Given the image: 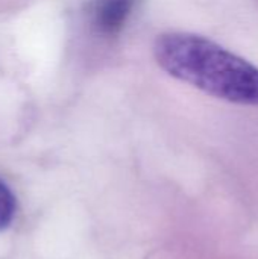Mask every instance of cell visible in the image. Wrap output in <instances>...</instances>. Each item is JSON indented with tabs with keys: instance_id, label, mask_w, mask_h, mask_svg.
Listing matches in <instances>:
<instances>
[{
	"instance_id": "6da1fadb",
	"label": "cell",
	"mask_w": 258,
	"mask_h": 259,
	"mask_svg": "<svg viewBox=\"0 0 258 259\" xmlns=\"http://www.w3.org/2000/svg\"><path fill=\"white\" fill-rule=\"evenodd\" d=\"M154 55L170 76L233 103L258 106V68L199 35L173 32L157 38Z\"/></svg>"
},
{
	"instance_id": "7a4b0ae2",
	"label": "cell",
	"mask_w": 258,
	"mask_h": 259,
	"mask_svg": "<svg viewBox=\"0 0 258 259\" xmlns=\"http://www.w3.org/2000/svg\"><path fill=\"white\" fill-rule=\"evenodd\" d=\"M137 0H94L90 9L93 29L105 36H116L125 27Z\"/></svg>"
},
{
	"instance_id": "3957f363",
	"label": "cell",
	"mask_w": 258,
	"mask_h": 259,
	"mask_svg": "<svg viewBox=\"0 0 258 259\" xmlns=\"http://www.w3.org/2000/svg\"><path fill=\"white\" fill-rule=\"evenodd\" d=\"M15 211H17L15 196L12 194L9 187L0 179V231L6 229L12 223L15 217Z\"/></svg>"
}]
</instances>
